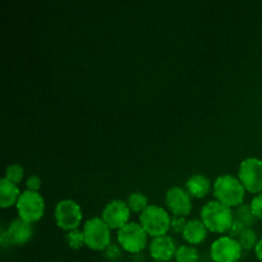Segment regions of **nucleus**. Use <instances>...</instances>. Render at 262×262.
<instances>
[{"instance_id": "obj_14", "label": "nucleus", "mask_w": 262, "mask_h": 262, "mask_svg": "<svg viewBox=\"0 0 262 262\" xmlns=\"http://www.w3.org/2000/svg\"><path fill=\"white\" fill-rule=\"evenodd\" d=\"M207 230L209 229L202 220H188L186 227H184L183 233H182V237L188 245H199V243L204 242L205 238L207 237Z\"/></svg>"}, {"instance_id": "obj_26", "label": "nucleus", "mask_w": 262, "mask_h": 262, "mask_svg": "<svg viewBox=\"0 0 262 262\" xmlns=\"http://www.w3.org/2000/svg\"><path fill=\"white\" fill-rule=\"evenodd\" d=\"M26 188L27 191L31 192H38L41 188V179L37 174H32L27 178V182H26Z\"/></svg>"}, {"instance_id": "obj_2", "label": "nucleus", "mask_w": 262, "mask_h": 262, "mask_svg": "<svg viewBox=\"0 0 262 262\" xmlns=\"http://www.w3.org/2000/svg\"><path fill=\"white\" fill-rule=\"evenodd\" d=\"M201 220L210 232L225 233L232 227L234 216H233V211L230 207L214 200L202 206Z\"/></svg>"}, {"instance_id": "obj_19", "label": "nucleus", "mask_w": 262, "mask_h": 262, "mask_svg": "<svg viewBox=\"0 0 262 262\" xmlns=\"http://www.w3.org/2000/svg\"><path fill=\"white\" fill-rule=\"evenodd\" d=\"M238 242H239L242 250L250 251L255 248L256 245H257V234H256V232L252 228H246L242 234L238 237Z\"/></svg>"}, {"instance_id": "obj_13", "label": "nucleus", "mask_w": 262, "mask_h": 262, "mask_svg": "<svg viewBox=\"0 0 262 262\" xmlns=\"http://www.w3.org/2000/svg\"><path fill=\"white\" fill-rule=\"evenodd\" d=\"M5 230H7L9 245H17V246L25 245V243H27L28 241L32 238V234H33L32 224L26 222V220L20 219V217H17V219L12 220Z\"/></svg>"}, {"instance_id": "obj_27", "label": "nucleus", "mask_w": 262, "mask_h": 262, "mask_svg": "<svg viewBox=\"0 0 262 262\" xmlns=\"http://www.w3.org/2000/svg\"><path fill=\"white\" fill-rule=\"evenodd\" d=\"M105 251H106V256H109V257H117V256H119V248L115 245H110Z\"/></svg>"}, {"instance_id": "obj_8", "label": "nucleus", "mask_w": 262, "mask_h": 262, "mask_svg": "<svg viewBox=\"0 0 262 262\" xmlns=\"http://www.w3.org/2000/svg\"><path fill=\"white\" fill-rule=\"evenodd\" d=\"M238 178L246 191L262 193V160L257 158L245 159L238 169Z\"/></svg>"}, {"instance_id": "obj_1", "label": "nucleus", "mask_w": 262, "mask_h": 262, "mask_svg": "<svg viewBox=\"0 0 262 262\" xmlns=\"http://www.w3.org/2000/svg\"><path fill=\"white\" fill-rule=\"evenodd\" d=\"M212 192L216 201L222 202L230 209L235 206L238 207L245 201L246 188L241 183L239 178H235L230 174H223L217 177L215 179Z\"/></svg>"}, {"instance_id": "obj_18", "label": "nucleus", "mask_w": 262, "mask_h": 262, "mask_svg": "<svg viewBox=\"0 0 262 262\" xmlns=\"http://www.w3.org/2000/svg\"><path fill=\"white\" fill-rule=\"evenodd\" d=\"M177 262H197L200 258L197 248L192 246H181L177 248L176 256H174Z\"/></svg>"}, {"instance_id": "obj_20", "label": "nucleus", "mask_w": 262, "mask_h": 262, "mask_svg": "<svg viewBox=\"0 0 262 262\" xmlns=\"http://www.w3.org/2000/svg\"><path fill=\"white\" fill-rule=\"evenodd\" d=\"M64 238H66L69 247L73 248V250H81L83 246H86V243H84L83 232L79 229H73L69 230V232H66Z\"/></svg>"}, {"instance_id": "obj_17", "label": "nucleus", "mask_w": 262, "mask_h": 262, "mask_svg": "<svg viewBox=\"0 0 262 262\" xmlns=\"http://www.w3.org/2000/svg\"><path fill=\"white\" fill-rule=\"evenodd\" d=\"M127 204L129 206L130 211L133 212H142L146 207L148 206V199L146 197V194H143L142 192H132V193L128 196Z\"/></svg>"}, {"instance_id": "obj_7", "label": "nucleus", "mask_w": 262, "mask_h": 262, "mask_svg": "<svg viewBox=\"0 0 262 262\" xmlns=\"http://www.w3.org/2000/svg\"><path fill=\"white\" fill-rule=\"evenodd\" d=\"M54 217H55L56 225L66 232L78 229L82 222L81 206L71 199L61 200L56 204Z\"/></svg>"}, {"instance_id": "obj_22", "label": "nucleus", "mask_w": 262, "mask_h": 262, "mask_svg": "<svg viewBox=\"0 0 262 262\" xmlns=\"http://www.w3.org/2000/svg\"><path fill=\"white\" fill-rule=\"evenodd\" d=\"M23 174H25V169L23 166H20L19 164H10L5 168L4 178H7L8 181L13 182V183L18 184L23 178Z\"/></svg>"}, {"instance_id": "obj_23", "label": "nucleus", "mask_w": 262, "mask_h": 262, "mask_svg": "<svg viewBox=\"0 0 262 262\" xmlns=\"http://www.w3.org/2000/svg\"><path fill=\"white\" fill-rule=\"evenodd\" d=\"M187 224L186 216H179V215H174L170 220V229L173 230L174 233H183L184 227Z\"/></svg>"}, {"instance_id": "obj_10", "label": "nucleus", "mask_w": 262, "mask_h": 262, "mask_svg": "<svg viewBox=\"0 0 262 262\" xmlns=\"http://www.w3.org/2000/svg\"><path fill=\"white\" fill-rule=\"evenodd\" d=\"M130 209L127 202L122 200H113L107 202L105 207L102 209L101 217L110 229H118L128 224V220L130 216Z\"/></svg>"}, {"instance_id": "obj_24", "label": "nucleus", "mask_w": 262, "mask_h": 262, "mask_svg": "<svg viewBox=\"0 0 262 262\" xmlns=\"http://www.w3.org/2000/svg\"><path fill=\"white\" fill-rule=\"evenodd\" d=\"M251 209L256 219H262V193L256 194L251 201Z\"/></svg>"}, {"instance_id": "obj_12", "label": "nucleus", "mask_w": 262, "mask_h": 262, "mask_svg": "<svg viewBox=\"0 0 262 262\" xmlns=\"http://www.w3.org/2000/svg\"><path fill=\"white\" fill-rule=\"evenodd\" d=\"M150 255L154 260L159 262H166L176 256L177 247L176 242L170 235H160L152 238L150 242Z\"/></svg>"}, {"instance_id": "obj_11", "label": "nucleus", "mask_w": 262, "mask_h": 262, "mask_svg": "<svg viewBox=\"0 0 262 262\" xmlns=\"http://www.w3.org/2000/svg\"><path fill=\"white\" fill-rule=\"evenodd\" d=\"M191 194L187 192L186 188L174 186L166 191L165 204L168 209L174 215L179 216H187L192 211V199Z\"/></svg>"}, {"instance_id": "obj_4", "label": "nucleus", "mask_w": 262, "mask_h": 262, "mask_svg": "<svg viewBox=\"0 0 262 262\" xmlns=\"http://www.w3.org/2000/svg\"><path fill=\"white\" fill-rule=\"evenodd\" d=\"M84 243L90 250L102 251L110 246V228L102 217H91L87 220L82 229Z\"/></svg>"}, {"instance_id": "obj_28", "label": "nucleus", "mask_w": 262, "mask_h": 262, "mask_svg": "<svg viewBox=\"0 0 262 262\" xmlns=\"http://www.w3.org/2000/svg\"><path fill=\"white\" fill-rule=\"evenodd\" d=\"M255 253H256V257L258 258L262 262V238L257 242L255 247Z\"/></svg>"}, {"instance_id": "obj_6", "label": "nucleus", "mask_w": 262, "mask_h": 262, "mask_svg": "<svg viewBox=\"0 0 262 262\" xmlns=\"http://www.w3.org/2000/svg\"><path fill=\"white\" fill-rule=\"evenodd\" d=\"M147 233L138 223L130 222L118 230V242L124 251L138 253L147 245Z\"/></svg>"}, {"instance_id": "obj_3", "label": "nucleus", "mask_w": 262, "mask_h": 262, "mask_svg": "<svg viewBox=\"0 0 262 262\" xmlns=\"http://www.w3.org/2000/svg\"><path fill=\"white\" fill-rule=\"evenodd\" d=\"M170 220L168 211L158 205H148L140 214V224L152 238L165 235L170 229Z\"/></svg>"}, {"instance_id": "obj_9", "label": "nucleus", "mask_w": 262, "mask_h": 262, "mask_svg": "<svg viewBox=\"0 0 262 262\" xmlns=\"http://www.w3.org/2000/svg\"><path fill=\"white\" fill-rule=\"evenodd\" d=\"M242 251L238 239L223 235L212 242L210 255L214 262H237L242 256Z\"/></svg>"}, {"instance_id": "obj_5", "label": "nucleus", "mask_w": 262, "mask_h": 262, "mask_svg": "<svg viewBox=\"0 0 262 262\" xmlns=\"http://www.w3.org/2000/svg\"><path fill=\"white\" fill-rule=\"evenodd\" d=\"M17 211L20 219L26 220L28 223H36L43 216L45 212V201L43 197L38 192L23 191L18 199Z\"/></svg>"}, {"instance_id": "obj_25", "label": "nucleus", "mask_w": 262, "mask_h": 262, "mask_svg": "<svg viewBox=\"0 0 262 262\" xmlns=\"http://www.w3.org/2000/svg\"><path fill=\"white\" fill-rule=\"evenodd\" d=\"M246 228H248V227H246V225L243 224V223L241 222V220L234 219V222H233L232 227H230V229L228 230V233H229V237L238 239V237H239V235L242 234L243 230H245Z\"/></svg>"}, {"instance_id": "obj_16", "label": "nucleus", "mask_w": 262, "mask_h": 262, "mask_svg": "<svg viewBox=\"0 0 262 262\" xmlns=\"http://www.w3.org/2000/svg\"><path fill=\"white\" fill-rule=\"evenodd\" d=\"M20 196V191L18 186L7 178L0 179V207L7 209L12 205L17 204Z\"/></svg>"}, {"instance_id": "obj_21", "label": "nucleus", "mask_w": 262, "mask_h": 262, "mask_svg": "<svg viewBox=\"0 0 262 262\" xmlns=\"http://www.w3.org/2000/svg\"><path fill=\"white\" fill-rule=\"evenodd\" d=\"M235 219L241 220L246 227L251 228V225H252L256 220V216L253 215L252 209H251V205H239L237 209V212H235Z\"/></svg>"}, {"instance_id": "obj_15", "label": "nucleus", "mask_w": 262, "mask_h": 262, "mask_svg": "<svg viewBox=\"0 0 262 262\" xmlns=\"http://www.w3.org/2000/svg\"><path fill=\"white\" fill-rule=\"evenodd\" d=\"M186 189L192 197L202 199L211 189V182L204 174H193L186 182Z\"/></svg>"}]
</instances>
